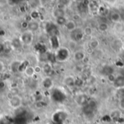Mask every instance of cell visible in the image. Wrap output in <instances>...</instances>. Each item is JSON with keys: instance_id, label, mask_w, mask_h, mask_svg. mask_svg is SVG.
<instances>
[{"instance_id": "2e32d148", "label": "cell", "mask_w": 124, "mask_h": 124, "mask_svg": "<svg viewBox=\"0 0 124 124\" xmlns=\"http://www.w3.org/2000/svg\"><path fill=\"white\" fill-rule=\"evenodd\" d=\"M96 82V78L94 75H90L86 78V82L89 85H94Z\"/></svg>"}, {"instance_id": "9c48e42d", "label": "cell", "mask_w": 124, "mask_h": 124, "mask_svg": "<svg viewBox=\"0 0 124 124\" xmlns=\"http://www.w3.org/2000/svg\"><path fill=\"white\" fill-rule=\"evenodd\" d=\"M42 85H43V87L45 88V89H50L53 87V80L52 79L51 77H46L43 82H42Z\"/></svg>"}, {"instance_id": "8fae6325", "label": "cell", "mask_w": 124, "mask_h": 124, "mask_svg": "<svg viewBox=\"0 0 124 124\" xmlns=\"http://www.w3.org/2000/svg\"><path fill=\"white\" fill-rule=\"evenodd\" d=\"M54 17L58 18V17H65V9H61V8H56L52 13Z\"/></svg>"}, {"instance_id": "52a82bcc", "label": "cell", "mask_w": 124, "mask_h": 124, "mask_svg": "<svg viewBox=\"0 0 124 124\" xmlns=\"http://www.w3.org/2000/svg\"><path fill=\"white\" fill-rule=\"evenodd\" d=\"M39 27H40V25H39V23L37 22L36 20H31V21H29V27H28V30L29 31H31V32H36L39 29Z\"/></svg>"}, {"instance_id": "ac0fdd59", "label": "cell", "mask_w": 124, "mask_h": 124, "mask_svg": "<svg viewBox=\"0 0 124 124\" xmlns=\"http://www.w3.org/2000/svg\"><path fill=\"white\" fill-rule=\"evenodd\" d=\"M30 16H31V17L33 19V20H36L39 17V12H38L37 10L34 9V10H33V11L31 12Z\"/></svg>"}, {"instance_id": "30bf717a", "label": "cell", "mask_w": 124, "mask_h": 124, "mask_svg": "<svg viewBox=\"0 0 124 124\" xmlns=\"http://www.w3.org/2000/svg\"><path fill=\"white\" fill-rule=\"evenodd\" d=\"M24 74L26 77L31 78L33 77L35 74H36V72H35V69H34V66H31V65H29L24 70Z\"/></svg>"}, {"instance_id": "d6986e66", "label": "cell", "mask_w": 124, "mask_h": 124, "mask_svg": "<svg viewBox=\"0 0 124 124\" xmlns=\"http://www.w3.org/2000/svg\"><path fill=\"white\" fill-rule=\"evenodd\" d=\"M85 95L84 94H82V95H81V94H78V96H77V102H78V103H81V104H83L85 101H86V98H85Z\"/></svg>"}, {"instance_id": "ffe728a7", "label": "cell", "mask_w": 124, "mask_h": 124, "mask_svg": "<svg viewBox=\"0 0 124 124\" xmlns=\"http://www.w3.org/2000/svg\"><path fill=\"white\" fill-rule=\"evenodd\" d=\"M34 69H35L36 74H40V73L43 71V68H42L41 66H40L39 65H36V66H34Z\"/></svg>"}, {"instance_id": "603a6c76", "label": "cell", "mask_w": 124, "mask_h": 124, "mask_svg": "<svg viewBox=\"0 0 124 124\" xmlns=\"http://www.w3.org/2000/svg\"><path fill=\"white\" fill-rule=\"evenodd\" d=\"M0 67H1V72L2 73L3 71L4 70V64L2 62H0Z\"/></svg>"}, {"instance_id": "e0dca14e", "label": "cell", "mask_w": 124, "mask_h": 124, "mask_svg": "<svg viewBox=\"0 0 124 124\" xmlns=\"http://www.w3.org/2000/svg\"><path fill=\"white\" fill-rule=\"evenodd\" d=\"M83 32H84V35H86V36H91L93 34V29L91 27L87 26L83 30Z\"/></svg>"}, {"instance_id": "4fadbf2b", "label": "cell", "mask_w": 124, "mask_h": 124, "mask_svg": "<svg viewBox=\"0 0 124 124\" xmlns=\"http://www.w3.org/2000/svg\"><path fill=\"white\" fill-rule=\"evenodd\" d=\"M97 28H98L99 31H100L102 32H105L108 31V29H109V25L107 23L102 22V23H100L98 24Z\"/></svg>"}, {"instance_id": "cb8c5ba5", "label": "cell", "mask_w": 124, "mask_h": 124, "mask_svg": "<svg viewBox=\"0 0 124 124\" xmlns=\"http://www.w3.org/2000/svg\"><path fill=\"white\" fill-rule=\"evenodd\" d=\"M10 1H11V3H10V5H15V3H16V0H8V3H9Z\"/></svg>"}, {"instance_id": "277c9868", "label": "cell", "mask_w": 124, "mask_h": 124, "mask_svg": "<svg viewBox=\"0 0 124 124\" xmlns=\"http://www.w3.org/2000/svg\"><path fill=\"white\" fill-rule=\"evenodd\" d=\"M85 58H86V53L84 51L78 50V51H76L73 53V59L74 62L79 63V62H83Z\"/></svg>"}, {"instance_id": "9a60e30c", "label": "cell", "mask_w": 124, "mask_h": 124, "mask_svg": "<svg viewBox=\"0 0 124 124\" xmlns=\"http://www.w3.org/2000/svg\"><path fill=\"white\" fill-rule=\"evenodd\" d=\"M55 21H56V24L57 25H60V26H65L67 20L65 18V17H58V18H56L55 19Z\"/></svg>"}, {"instance_id": "d4e9b609", "label": "cell", "mask_w": 124, "mask_h": 124, "mask_svg": "<svg viewBox=\"0 0 124 124\" xmlns=\"http://www.w3.org/2000/svg\"></svg>"}, {"instance_id": "8992f818", "label": "cell", "mask_w": 124, "mask_h": 124, "mask_svg": "<svg viewBox=\"0 0 124 124\" xmlns=\"http://www.w3.org/2000/svg\"><path fill=\"white\" fill-rule=\"evenodd\" d=\"M113 86L115 88H121L124 87V76L122 75H118L116 77V79L115 80V82L113 83Z\"/></svg>"}, {"instance_id": "44dd1931", "label": "cell", "mask_w": 124, "mask_h": 124, "mask_svg": "<svg viewBox=\"0 0 124 124\" xmlns=\"http://www.w3.org/2000/svg\"><path fill=\"white\" fill-rule=\"evenodd\" d=\"M116 77H117V76H115V75H114L113 74H109V75L107 76V79H108V81H109V82H110L111 83H113V82H115V79H116Z\"/></svg>"}, {"instance_id": "6da1fadb", "label": "cell", "mask_w": 124, "mask_h": 124, "mask_svg": "<svg viewBox=\"0 0 124 124\" xmlns=\"http://www.w3.org/2000/svg\"><path fill=\"white\" fill-rule=\"evenodd\" d=\"M20 40L23 45L31 46L33 41V32L29 30L25 31L20 35Z\"/></svg>"}, {"instance_id": "7402d4cb", "label": "cell", "mask_w": 124, "mask_h": 124, "mask_svg": "<svg viewBox=\"0 0 124 124\" xmlns=\"http://www.w3.org/2000/svg\"><path fill=\"white\" fill-rule=\"evenodd\" d=\"M119 107L122 110H124V96L121 97L119 100Z\"/></svg>"}, {"instance_id": "7a4b0ae2", "label": "cell", "mask_w": 124, "mask_h": 124, "mask_svg": "<svg viewBox=\"0 0 124 124\" xmlns=\"http://www.w3.org/2000/svg\"><path fill=\"white\" fill-rule=\"evenodd\" d=\"M23 100L22 98L18 94L12 95L8 100V105L12 109H18L22 105Z\"/></svg>"}, {"instance_id": "5b68a950", "label": "cell", "mask_w": 124, "mask_h": 124, "mask_svg": "<svg viewBox=\"0 0 124 124\" xmlns=\"http://www.w3.org/2000/svg\"><path fill=\"white\" fill-rule=\"evenodd\" d=\"M65 28H66V30L69 32H73L77 29V25H76V23L74 20H68L65 25Z\"/></svg>"}, {"instance_id": "3957f363", "label": "cell", "mask_w": 124, "mask_h": 124, "mask_svg": "<svg viewBox=\"0 0 124 124\" xmlns=\"http://www.w3.org/2000/svg\"><path fill=\"white\" fill-rule=\"evenodd\" d=\"M76 79L73 76L69 75V76H66L64 78L63 84L65 87L68 88H73L76 86Z\"/></svg>"}, {"instance_id": "7c38bea8", "label": "cell", "mask_w": 124, "mask_h": 124, "mask_svg": "<svg viewBox=\"0 0 124 124\" xmlns=\"http://www.w3.org/2000/svg\"><path fill=\"white\" fill-rule=\"evenodd\" d=\"M100 43L99 41V40L94 38L92 40H91V41L89 42V48L92 50V51H95L97 50L99 47Z\"/></svg>"}, {"instance_id": "ba28073f", "label": "cell", "mask_w": 124, "mask_h": 124, "mask_svg": "<svg viewBox=\"0 0 124 124\" xmlns=\"http://www.w3.org/2000/svg\"><path fill=\"white\" fill-rule=\"evenodd\" d=\"M110 20L114 23H119L121 20V15L118 12H113L110 15Z\"/></svg>"}, {"instance_id": "5bb4252c", "label": "cell", "mask_w": 124, "mask_h": 124, "mask_svg": "<svg viewBox=\"0 0 124 124\" xmlns=\"http://www.w3.org/2000/svg\"><path fill=\"white\" fill-rule=\"evenodd\" d=\"M73 32H75V34H74V41L81 40L83 38V37L84 36V34L83 31H77V29H76V31H73Z\"/></svg>"}]
</instances>
